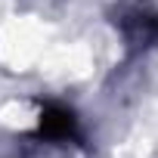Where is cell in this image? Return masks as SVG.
I'll return each instance as SVG.
<instances>
[{
  "mask_svg": "<svg viewBox=\"0 0 158 158\" xmlns=\"http://www.w3.org/2000/svg\"><path fill=\"white\" fill-rule=\"evenodd\" d=\"M40 133H47L50 139H68V136H74V118H71V112H65V109H47L44 112V118H40Z\"/></svg>",
  "mask_w": 158,
  "mask_h": 158,
  "instance_id": "obj_1",
  "label": "cell"
}]
</instances>
